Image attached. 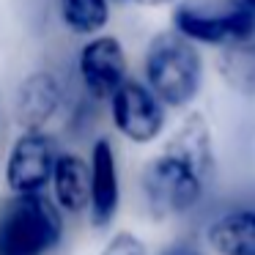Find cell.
Segmentation results:
<instances>
[{
	"label": "cell",
	"instance_id": "3",
	"mask_svg": "<svg viewBox=\"0 0 255 255\" xmlns=\"http://www.w3.org/2000/svg\"><path fill=\"white\" fill-rule=\"evenodd\" d=\"M203 80V63L192 41L181 33H159L145 50V85L167 107H184L195 99Z\"/></svg>",
	"mask_w": 255,
	"mask_h": 255
},
{
	"label": "cell",
	"instance_id": "7",
	"mask_svg": "<svg viewBox=\"0 0 255 255\" xmlns=\"http://www.w3.org/2000/svg\"><path fill=\"white\" fill-rule=\"evenodd\" d=\"M83 94L94 102L113 99L118 88L127 83V55L116 36H96L80 50L77 61Z\"/></svg>",
	"mask_w": 255,
	"mask_h": 255
},
{
	"label": "cell",
	"instance_id": "6",
	"mask_svg": "<svg viewBox=\"0 0 255 255\" xmlns=\"http://www.w3.org/2000/svg\"><path fill=\"white\" fill-rule=\"evenodd\" d=\"M116 129L132 143H151L165 129V105L137 80H127L110 99Z\"/></svg>",
	"mask_w": 255,
	"mask_h": 255
},
{
	"label": "cell",
	"instance_id": "14",
	"mask_svg": "<svg viewBox=\"0 0 255 255\" xmlns=\"http://www.w3.org/2000/svg\"><path fill=\"white\" fill-rule=\"evenodd\" d=\"M99 255H148L145 242L140 236H134L132 231H118L113 233V239L102 247Z\"/></svg>",
	"mask_w": 255,
	"mask_h": 255
},
{
	"label": "cell",
	"instance_id": "12",
	"mask_svg": "<svg viewBox=\"0 0 255 255\" xmlns=\"http://www.w3.org/2000/svg\"><path fill=\"white\" fill-rule=\"evenodd\" d=\"M220 74L236 94L255 96V33L222 47Z\"/></svg>",
	"mask_w": 255,
	"mask_h": 255
},
{
	"label": "cell",
	"instance_id": "4",
	"mask_svg": "<svg viewBox=\"0 0 255 255\" xmlns=\"http://www.w3.org/2000/svg\"><path fill=\"white\" fill-rule=\"evenodd\" d=\"M55 137L47 132H22L6 156V187L11 195H39L52 181L58 162Z\"/></svg>",
	"mask_w": 255,
	"mask_h": 255
},
{
	"label": "cell",
	"instance_id": "5",
	"mask_svg": "<svg viewBox=\"0 0 255 255\" xmlns=\"http://www.w3.org/2000/svg\"><path fill=\"white\" fill-rule=\"evenodd\" d=\"M176 33H181L187 41H200V44H233L255 33V19L247 14L225 6H198L187 3L178 6L173 14Z\"/></svg>",
	"mask_w": 255,
	"mask_h": 255
},
{
	"label": "cell",
	"instance_id": "17",
	"mask_svg": "<svg viewBox=\"0 0 255 255\" xmlns=\"http://www.w3.org/2000/svg\"><path fill=\"white\" fill-rule=\"evenodd\" d=\"M143 6H167V3H176V0H137Z\"/></svg>",
	"mask_w": 255,
	"mask_h": 255
},
{
	"label": "cell",
	"instance_id": "13",
	"mask_svg": "<svg viewBox=\"0 0 255 255\" xmlns=\"http://www.w3.org/2000/svg\"><path fill=\"white\" fill-rule=\"evenodd\" d=\"M61 17L69 30L80 36H94L110 19L107 0H61Z\"/></svg>",
	"mask_w": 255,
	"mask_h": 255
},
{
	"label": "cell",
	"instance_id": "15",
	"mask_svg": "<svg viewBox=\"0 0 255 255\" xmlns=\"http://www.w3.org/2000/svg\"><path fill=\"white\" fill-rule=\"evenodd\" d=\"M225 3L231 8H236V11H242V14L255 19V0H225Z\"/></svg>",
	"mask_w": 255,
	"mask_h": 255
},
{
	"label": "cell",
	"instance_id": "18",
	"mask_svg": "<svg viewBox=\"0 0 255 255\" xmlns=\"http://www.w3.org/2000/svg\"><path fill=\"white\" fill-rule=\"evenodd\" d=\"M0 145H3V127H0Z\"/></svg>",
	"mask_w": 255,
	"mask_h": 255
},
{
	"label": "cell",
	"instance_id": "10",
	"mask_svg": "<svg viewBox=\"0 0 255 255\" xmlns=\"http://www.w3.org/2000/svg\"><path fill=\"white\" fill-rule=\"evenodd\" d=\"M52 195L63 214H83L91 206V167L80 154L61 151L52 170Z\"/></svg>",
	"mask_w": 255,
	"mask_h": 255
},
{
	"label": "cell",
	"instance_id": "1",
	"mask_svg": "<svg viewBox=\"0 0 255 255\" xmlns=\"http://www.w3.org/2000/svg\"><path fill=\"white\" fill-rule=\"evenodd\" d=\"M214 151L206 121L195 113L143 170V198L156 220L181 217L203 200Z\"/></svg>",
	"mask_w": 255,
	"mask_h": 255
},
{
	"label": "cell",
	"instance_id": "2",
	"mask_svg": "<svg viewBox=\"0 0 255 255\" xmlns=\"http://www.w3.org/2000/svg\"><path fill=\"white\" fill-rule=\"evenodd\" d=\"M63 242V211L44 192L0 200V255H50Z\"/></svg>",
	"mask_w": 255,
	"mask_h": 255
},
{
	"label": "cell",
	"instance_id": "9",
	"mask_svg": "<svg viewBox=\"0 0 255 255\" xmlns=\"http://www.w3.org/2000/svg\"><path fill=\"white\" fill-rule=\"evenodd\" d=\"M91 206L88 214L96 228H107L118 214L121 203V181H118L116 148L107 137H99L91 145Z\"/></svg>",
	"mask_w": 255,
	"mask_h": 255
},
{
	"label": "cell",
	"instance_id": "11",
	"mask_svg": "<svg viewBox=\"0 0 255 255\" xmlns=\"http://www.w3.org/2000/svg\"><path fill=\"white\" fill-rule=\"evenodd\" d=\"M209 244L220 255H255V209H231L209 225Z\"/></svg>",
	"mask_w": 255,
	"mask_h": 255
},
{
	"label": "cell",
	"instance_id": "16",
	"mask_svg": "<svg viewBox=\"0 0 255 255\" xmlns=\"http://www.w3.org/2000/svg\"><path fill=\"white\" fill-rule=\"evenodd\" d=\"M162 255H200V250H198V247H192V244L178 242V244H173V247H167Z\"/></svg>",
	"mask_w": 255,
	"mask_h": 255
},
{
	"label": "cell",
	"instance_id": "8",
	"mask_svg": "<svg viewBox=\"0 0 255 255\" xmlns=\"http://www.w3.org/2000/svg\"><path fill=\"white\" fill-rule=\"evenodd\" d=\"M66 107V85L52 69H39L19 83L14 96V118L22 132H44V127Z\"/></svg>",
	"mask_w": 255,
	"mask_h": 255
}]
</instances>
